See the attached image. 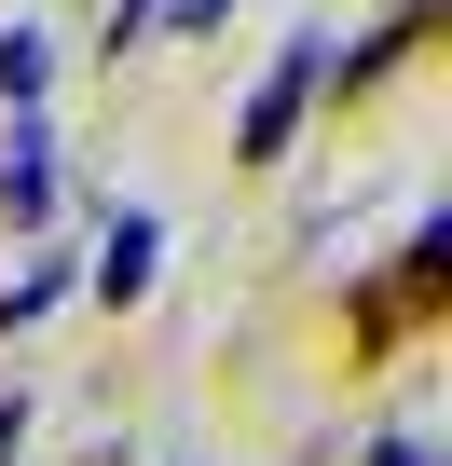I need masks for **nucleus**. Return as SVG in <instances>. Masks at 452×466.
<instances>
[{"mask_svg":"<svg viewBox=\"0 0 452 466\" xmlns=\"http://www.w3.org/2000/svg\"><path fill=\"white\" fill-rule=\"evenodd\" d=\"M316 69H329V42H288V56L261 69V96H247V124H234V151H247V165H275V151H288V124H302Z\"/></svg>","mask_w":452,"mask_h":466,"instance_id":"nucleus-1","label":"nucleus"},{"mask_svg":"<svg viewBox=\"0 0 452 466\" xmlns=\"http://www.w3.org/2000/svg\"><path fill=\"white\" fill-rule=\"evenodd\" d=\"M0 206H15V219H55V137H42V110H15V151H0Z\"/></svg>","mask_w":452,"mask_h":466,"instance_id":"nucleus-2","label":"nucleus"},{"mask_svg":"<svg viewBox=\"0 0 452 466\" xmlns=\"http://www.w3.org/2000/svg\"><path fill=\"white\" fill-rule=\"evenodd\" d=\"M151 275H165V219H151V206H124V219H110V248H96V289H110V302H137Z\"/></svg>","mask_w":452,"mask_h":466,"instance_id":"nucleus-3","label":"nucleus"},{"mask_svg":"<svg viewBox=\"0 0 452 466\" xmlns=\"http://www.w3.org/2000/svg\"><path fill=\"white\" fill-rule=\"evenodd\" d=\"M0 96L42 110V28H0Z\"/></svg>","mask_w":452,"mask_h":466,"instance_id":"nucleus-4","label":"nucleus"},{"mask_svg":"<svg viewBox=\"0 0 452 466\" xmlns=\"http://www.w3.org/2000/svg\"><path fill=\"white\" fill-rule=\"evenodd\" d=\"M55 302H69V275H15V289H0V329H42Z\"/></svg>","mask_w":452,"mask_h":466,"instance_id":"nucleus-5","label":"nucleus"},{"mask_svg":"<svg viewBox=\"0 0 452 466\" xmlns=\"http://www.w3.org/2000/svg\"><path fill=\"white\" fill-rule=\"evenodd\" d=\"M151 15H165V0H110V56H124V42H151Z\"/></svg>","mask_w":452,"mask_h":466,"instance_id":"nucleus-6","label":"nucleus"},{"mask_svg":"<svg viewBox=\"0 0 452 466\" xmlns=\"http://www.w3.org/2000/svg\"><path fill=\"white\" fill-rule=\"evenodd\" d=\"M15 439H28V398H0V466H15Z\"/></svg>","mask_w":452,"mask_h":466,"instance_id":"nucleus-7","label":"nucleus"},{"mask_svg":"<svg viewBox=\"0 0 452 466\" xmlns=\"http://www.w3.org/2000/svg\"><path fill=\"white\" fill-rule=\"evenodd\" d=\"M370 466H425V439H384V452H370Z\"/></svg>","mask_w":452,"mask_h":466,"instance_id":"nucleus-8","label":"nucleus"},{"mask_svg":"<svg viewBox=\"0 0 452 466\" xmlns=\"http://www.w3.org/2000/svg\"><path fill=\"white\" fill-rule=\"evenodd\" d=\"M411 15H425V0H397V28H411Z\"/></svg>","mask_w":452,"mask_h":466,"instance_id":"nucleus-9","label":"nucleus"}]
</instances>
